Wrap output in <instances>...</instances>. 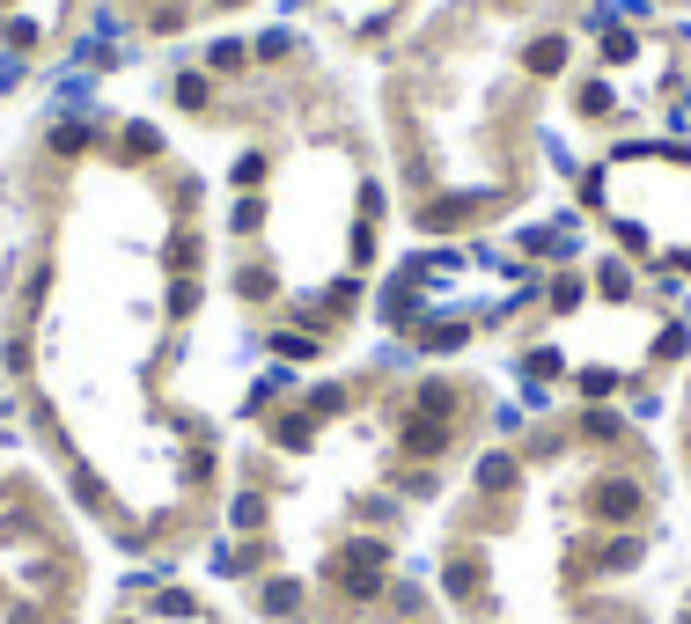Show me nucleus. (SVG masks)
<instances>
[{"label": "nucleus", "mask_w": 691, "mask_h": 624, "mask_svg": "<svg viewBox=\"0 0 691 624\" xmlns=\"http://www.w3.org/2000/svg\"><path fill=\"white\" fill-rule=\"evenodd\" d=\"M317 302H324V316H331V324H346V316L361 309V280H331Z\"/></svg>", "instance_id": "c756f323"}, {"label": "nucleus", "mask_w": 691, "mask_h": 624, "mask_svg": "<svg viewBox=\"0 0 691 624\" xmlns=\"http://www.w3.org/2000/svg\"><path fill=\"white\" fill-rule=\"evenodd\" d=\"M265 492H236V500H228V529H243V536H265Z\"/></svg>", "instance_id": "a878e982"}, {"label": "nucleus", "mask_w": 691, "mask_h": 624, "mask_svg": "<svg viewBox=\"0 0 691 624\" xmlns=\"http://www.w3.org/2000/svg\"><path fill=\"white\" fill-rule=\"evenodd\" d=\"M464 345H471L464 316H427L420 331H412V353H464Z\"/></svg>", "instance_id": "6e6552de"}, {"label": "nucleus", "mask_w": 691, "mask_h": 624, "mask_svg": "<svg viewBox=\"0 0 691 624\" xmlns=\"http://www.w3.org/2000/svg\"><path fill=\"white\" fill-rule=\"evenodd\" d=\"M331 558H346V566H383V574H390V544H383V536H346Z\"/></svg>", "instance_id": "bb28decb"}, {"label": "nucleus", "mask_w": 691, "mask_h": 624, "mask_svg": "<svg viewBox=\"0 0 691 624\" xmlns=\"http://www.w3.org/2000/svg\"><path fill=\"white\" fill-rule=\"evenodd\" d=\"M23 52H0V97H15V89H23Z\"/></svg>", "instance_id": "e433bc0d"}, {"label": "nucleus", "mask_w": 691, "mask_h": 624, "mask_svg": "<svg viewBox=\"0 0 691 624\" xmlns=\"http://www.w3.org/2000/svg\"><path fill=\"white\" fill-rule=\"evenodd\" d=\"M544 309H552V316H574V309H589V272H574V264H559V272L544 280Z\"/></svg>", "instance_id": "9d476101"}, {"label": "nucleus", "mask_w": 691, "mask_h": 624, "mask_svg": "<svg viewBox=\"0 0 691 624\" xmlns=\"http://www.w3.org/2000/svg\"><path fill=\"white\" fill-rule=\"evenodd\" d=\"M199 294H206L199 280H170V316H192V309H199Z\"/></svg>", "instance_id": "c9c22d12"}, {"label": "nucleus", "mask_w": 691, "mask_h": 624, "mask_svg": "<svg viewBox=\"0 0 691 624\" xmlns=\"http://www.w3.org/2000/svg\"><path fill=\"white\" fill-rule=\"evenodd\" d=\"M669 272H677V280H691V250H669Z\"/></svg>", "instance_id": "58836bf2"}, {"label": "nucleus", "mask_w": 691, "mask_h": 624, "mask_svg": "<svg viewBox=\"0 0 691 624\" xmlns=\"http://www.w3.org/2000/svg\"><path fill=\"white\" fill-rule=\"evenodd\" d=\"M214 8H236V0H214Z\"/></svg>", "instance_id": "37998d69"}, {"label": "nucleus", "mask_w": 691, "mask_h": 624, "mask_svg": "<svg viewBox=\"0 0 691 624\" xmlns=\"http://www.w3.org/2000/svg\"><path fill=\"white\" fill-rule=\"evenodd\" d=\"M103 140H111L103 118H45V155H59V162H75V155H89Z\"/></svg>", "instance_id": "423d86ee"}, {"label": "nucleus", "mask_w": 691, "mask_h": 624, "mask_svg": "<svg viewBox=\"0 0 691 624\" xmlns=\"http://www.w3.org/2000/svg\"><path fill=\"white\" fill-rule=\"evenodd\" d=\"M581 514L603 529H641L647 522V485L633 478V470H603V478H589V492H581Z\"/></svg>", "instance_id": "f257e3e1"}, {"label": "nucleus", "mask_w": 691, "mask_h": 624, "mask_svg": "<svg viewBox=\"0 0 691 624\" xmlns=\"http://www.w3.org/2000/svg\"><path fill=\"white\" fill-rule=\"evenodd\" d=\"M516 375L522 383H559L567 361H559V345H530V353H516Z\"/></svg>", "instance_id": "5701e85b"}, {"label": "nucleus", "mask_w": 691, "mask_h": 624, "mask_svg": "<svg viewBox=\"0 0 691 624\" xmlns=\"http://www.w3.org/2000/svg\"><path fill=\"white\" fill-rule=\"evenodd\" d=\"M684 449H691V433H684Z\"/></svg>", "instance_id": "49530a36"}, {"label": "nucleus", "mask_w": 691, "mask_h": 624, "mask_svg": "<svg viewBox=\"0 0 691 624\" xmlns=\"http://www.w3.org/2000/svg\"><path fill=\"white\" fill-rule=\"evenodd\" d=\"M516 485H522V463L508 456V449H494V456H478V492H486V500H508Z\"/></svg>", "instance_id": "4468645a"}, {"label": "nucleus", "mask_w": 691, "mask_h": 624, "mask_svg": "<svg viewBox=\"0 0 691 624\" xmlns=\"http://www.w3.org/2000/svg\"><path fill=\"white\" fill-rule=\"evenodd\" d=\"M383 8H397V15H405V8H412V0H383Z\"/></svg>", "instance_id": "79ce46f5"}, {"label": "nucleus", "mask_w": 691, "mask_h": 624, "mask_svg": "<svg viewBox=\"0 0 691 624\" xmlns=\"http://www.w3.org/2000/svg\"><path fill=\"white\" fill-rule=\"evenodd\" d=\"M574 389H581V397H618V389H625V375H611V367H581V375H574Z\"/></svg>", "instance_id": "72a5a7b5"}, {"label": "nucleus", "mask_w": 691, "mask_h": 624, "mask_svg": "<svg viewBox=\"0 0 691 624\" xmlns=\"http://www.w3.org/2000/svg\"><path fill=\"white\" fill-rule=\"evenodd\" d=\"M184 30V0H155L148 8V37H177Z\"/></svg>", "instance_id": "2f4dec72"}, {"label": "nucleus", "mask_w": 691, "mask_h": 624, "mask_svg": "<svg viewBox=\"0 0 691 624\" xmlns=\"http://www.w3.org/2000/svg\"><path fill=\"white\" fill-rule=\"evenodd\" d=\"M500 8H516V0H500Z\"/></svg>", "instance_id": "a18cd8bd"}, {"label": "nucleus", "mask_w": 691, "mask_h": 624, "mask_svg": "<svg viewBox=\"0 0 691 624\" xmlns=\"http://www.w3.org/2000/svg\"><path fill=\"white\" fill-rule=\"evenodd\" d=\"M405 411H420V419H449V427H464V411H471V389H464V383H449V375H427V383H412Z\"/></svg>", "instance_id": "20e7f679"}, {"label": "nucleus", "mask_w": 691, "mask_h": 624, "mask_svg": "<svg viewBox=\"0 0 691 624\" xmlns=\"http://www.w3.org/2000/svg\"><path fill=\"white\" fill-rule=\"evenodd\" d=\"M397 449L412 463H442L456 449V427L449 419H420V411H397Z\"/></svg>", "instance_id": "7ed1b4c3"}, {"label": "nucleus", "mask_w": 691, "mask_h": 624, "mask_svg": "<svg viewBox=\"0 0 691 624\" xmlns=\"http://www.w3.org/2000/svg\"><path fill=\"white\" fill-rule=\"evenodd\" d=\"M677 118L691 125V67H684V103H677Z\"/></svg>", "instance_id": "ea45409f"}, {"label": "nucleus", "mask_w": 691, "mask_h": 624, "mask_svg": "<svg viewBox=\"0 0 691 624\" xmlns=\"http://www.w3.org/2000/svg\"><path fill=\"white\" fill-rule=\"evenodd\" d=\"M214 89H222V81H214L206 67L170 73V103H177V111H192V118H199V111H214Z\"/></svg>", "instance_id": "9b49d317"}, {"label": "nucleus", "mask_w": 691, "mask_h": 624, "mask_svg": "<svg viewBox=\"0 0 691 624\" xmlns=\"http://www.w3.org/2000/svg\"><path fill=\"white\" fill-rule=\"evenodd\" d=\"M677 624H691V610H684V617H677Z\"/></svg>", "instance_id": "c03bdc74"}, {"label": "nucleus", "mask_w": 691, "mask_h": 624, "mask_svg": "<svg viewBox=\"0 0 691 624\" xmlns=\"http://www.w3.org/2000/svg\"><path fill=\"white\" fill-rule=\"evenodd\" d=\"M258 610H265V617H295L302 610V580L295 574H265L258 580Z\"/></svg>", "instance_id": "dca6fc26"}, {"label": "nucleus", "mask_w": 691, "mask_h": 624, "mask_svg": "<svg viewBox=\"0 0 691 624\" xmlns=\"http://www.w3.org/2000/svg\"><path fill=\"white\" fill-rule=\"evenodd\" d=\"M265 433H272V449H309V441H317V419H309V411H272L265 419Z\"/></svg>", "instance_id": "f3484780"}, {"label": "nucleus", "mask_w": 691, "mask_h": 624, "mask_svg": "<svg viewBox=\"0 0 691 624\" xmlns=\"http://www.w3.org/2000/svg\"><path fill=\"white\" fill-rule=\"evenodd\" d=\"M228 287L243 294V302H272L280 280H272V264H236V280H228Z\"/></svg>", "instance_id": "cd10ccee"}, {"label": "nucleus", "mask_w": 691, "mask_h": 624, "mask_svg": "<svg viewBox=\"0 0 691 624\" xmlns=\"http://www.w3.org/2000/svg\"><path fill=\"white\" fill-rule=\"evenodd\" d=\"M346 258H353V264H375V220L353 214V228H346Z\"/></svg>", "instance_id": "473e14b6"}, {"label": "nucleus", "mask_w": 691, "mask_h": 624, "mask_svg": "<svg viewBox=\"0 0 691 624\" xmlns=\"http://www.w3.org/2000/svg\"><path fill=\"white\" fill-rule=\"evenodd\" d=\"M265 177H272V155H265V147H243V155L228 162V192H258Z\"/></svg>", "instance_id": "4be33fe9"}, {"label": "nucleus", "mask_w": 691, "mask_h": 624, "mask_svg": "<svg viewBox=\"0 0 691 624\" xmlns=\"http://www.w3.org/2000/svg\"><path fill=\"white\" fill-rule=\"evenodd\" d=\"M265 192H236V206H228V236H258L265 228Z\"/></svg>", "instance_id": "393cba45"}, {"label": "nucleus", "mask_w": 691, "mask_h": 624, "mask_svg": "<svg viewBox=\"0 0 691 624\" xmlns=\"http://www.w3.org/2000/svg\"><path fill=\"white\" fill-rule=\"evenodd\" d=\"M647 361H655V367H677V361H691V324H684V316L655 331V345H647Z\"/></svg>", "instance_id": "412c9836"}, {"label": "nucleus", "mask_w": 691, "mask_h": 624, "mask_svg": "<svg viewBox=\"0 0 691 624\" xmlns=\"http://www.w3.org/2000/svg\"><path fill=\"white\" fill-rule=\"evenodd\" d=\"M486 206H494L486 192H427L420 206H412V220H420L427 236H449V228H471Z\"/></svg>", "instance_id": "f03ea898"}, {"label": "nucleus", "mask_w": 691, "mask_h": 624, "mask_svg": "<svg viewBox=\"0 0 691 624\" xmlns=\"http://www.w3.org/2000/svg\"><path fill=\"white\" fill-rule=\"evenodd\" d=\"M199 67L214 73V81H243V73H250V45H243V37H214Z\"/></svg>", "instance_id": "2eb2a0df"}, {"label": "nucleus", "mask_w": 691, "mask_h": 624, "mask_svg": "<svg viewBox=\"0 0 691 624\" xmlns=\"http://www.w3.org/2000/svg\"><path fill=\"white\" fill-rule=\"evenodd\" d=\"M641 52H647V30L618 23V30H603V37H596V67H633Z\"/></svg>", "instance_id": "ddd939ff"}, {"label": "nucleus", "mask_w": 691, "mask_h": 624, "mask_svg": "<svg viewBox=\"0 0 691 624\" xmlns=\"http://www.w3.org/2000/svg\"><path fill=\"white\" fill-rule=\"evenodd\" d=\"M677 316H684V324H691V294H684V302H677Z\"/></svg>", "instance_id": "a19ab883"}, {"label": "nucleus", "mask_w": 691, "mask_h": 624, "mask_svg": "<svg viewBox=\"0 0 691 624\" xmlns=\"http://www.w3.org/2000/svg\"><path fill=\"white\" fill-rule=\"evenodd\" d=\"M162 258H170V272H177V280H199V264H206V236H199L192 220H177V228H170V242H162Z\"/></svg>", "instance_id": "1a4fd4ad"}, {"label": "nucleus", "mask_w": 691, "mask_h": 624, "mask_svg": "<svg viewBox=\"0 0 691 624\" xmlns=\"http://www.w3.org/2000/svg\"><path fill=\"white\" fill-rule=\"evenodd\" d=\"M170 192H177V220H192L199 214V177H177Z\"/></svg>", "instance_id": "4c0bfd02"}, {"label": "nucleus", "mask_w": 691, "mask_h": 624, "mask_svg": "<svg viewBox=\"0 0 691 624\" xmlns=\"http://www.w3.org/2000/svg\"><path fill=\"white\" fill-rule=\"evenodd\" d=\"M280 59H295V37L272 23V30H258V45H250V67H280Z\"/></svg>", "instance_id": "c85d7f7f"}, {"label": "nucleus", "mask_w": 691, "mask_h": 624, "mask_svg": "<svg viewBox=\"0 0 691 624\" xmlns=\"http://www.w3.org/2000/svg\"><path fill=\"white\" fill-rule=\"evenodd\" d=\"M346 405H353V389H346V383H317V389H309V405H302V411H309V419H339Z\"/></svg>", "instance_id": "7c9ffc66"}, {"label": "nucleus", "mask_w": 691, "mask_h": 624, "mask_svg": "<svg viewBox=\"0 0 691 624\" xmlns=\"http://www.w3.org/2000/svg\"><path fill=\"white\" fill-rule=\"evenodd\" d=\"M442 588H449L456 602H478V595H486V558H478V552H456V558L442 566Z\"/></svg>", "instance_id": "f8f14e48"}, {"label": "nucleus", "mask_w": 691, "mask_h": 624, "mask_svg": "<svg viewBox=\"0 0 691 624\" xmlns=\"http://www.w3.org/2000/svg\"><path fill=\"white\" fill-rule=\"evenodd\" d=\"M111 155H118L125 169H148V162H162V125H148V118H125L118 133H111Z\"/></svg>", "instance_id": "0eeeda50"}, {"label": "nucleus", "mask_w": 691, "mask_h": 624, "mask_svg": "<svg viewBox=\"0 0 691 624\" xmlns=\"http://www.w3.org/2000/svg\"><path fill=\"white\" fill-rule=\"evenodd\" d=\"M574 111H581V118H618V89L603 73H581V81H574Z\"/></svg>", "instance_id": "a211bd4d"}, {"label": "nucleus", "mask_w": 691, "mask_h": 624, "mask_svg": "<svg viewBox=\"0 0 691 624\" xmlns=\"http://www.w3.org/2000/svg\"><path fill=\"white\" fill-rule=\"evenodd\" d=\"M265 345H272V361H287V367H295V361H317V353H324V338L317 331H295V324H280Z\"/></svg>", "instance_id": "aec40b11"}, {"label": "nucleus", "mask_w": 691, "mask_h": 624, "mask_svg": "<svg viewBox=\"0 0 691 624\" xmlns=\"http://www.w3.org/2000/svg\"><path fill=\"white\" fill-rule=\"evenodd\" d=\"M574 67V37L567 30H537V37H522V73L530 81H559Z\"/></svg>", "instance_id": "39448f33"}, {"label": "nucleus", "mask_w": 691, "mask_h": 624, "mask_svg": "<svg viewBox=\"0 0 691 624\" xmlns=\"http://www.w3.org/2000/svg\"><path fill=\"white\" fill-rule=\"evenodd\" d=\"M574 433H581L589 449H618V441H625V419H618V411H603V405H589L581 419H574Z\"/></svg>", "instance_id": "6ab92c4d"}, {"label": "nucleus", "mask_w": 691, "mask_h": 624, "mask_svg": "<svg viewBox=\"0 0 691 624\" xmlns=\"http://www.w3.org/2000/svg\"><path fill=\"white\" fill-rule=\"evenodd\" d=\"M589 287L603 294V302H633V264H625V258H603Z\"/></svg>", "instance_id": "b1692460"}, {"label": "nucleus", "mask_w": 691, "mask_h": 624, "mask_svg": "<svg viewBox=\"0 0 691 624\" xmlns=\"http://www.w3.org/2000/svg\"><path fill=\"white\" fill-rule=\"evenodd\" d=\"M581 30H589V37L618 30V8H611V0H589V8H581Z\"/></svg>", "instance_id": "f704fd0d"}]
</instances>
